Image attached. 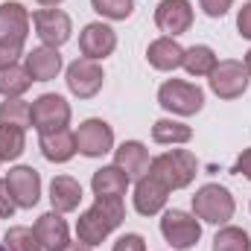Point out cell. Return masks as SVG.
I'll list each match as a JSON object with an SVG mask.
<instances>
[{"instance_id": "6da1fadb", "label": "cell", "mask_w": 251, "mask_h": 251, "mask_svg": "<svg viewBox=\"0 0 251 251\" xmlns=\"http://www.w3.org/2000/svg\"><path fill=\"white\" fill-rule=\"evenodd\" d=\"M123 216H126V210H123L120 199H97V204L79 216L76 234H79V240L85 246H97L123 222Z\"/></svg>"}, {"instance_id": "7a4b0ae2", "label": "cell", "mask_w": 251, "mask_h": 251, "mask_svg": "<svg viewBox=\"0 0 251 251\" xmlns=\"http://www.w3.org/2000/svg\"><path fill=\"white\" fill-rule=\"evenodd\" d=\"M149 176H155L167 190L187 187L190 181H193V176H196V158L190 155L187 149L164 152V155H158L149 164Z\"/></svg>"}, {"instance_id": "3957f363", "label": "cell", "mask_w": 251, "mask_h": 251, "mask_svg": "<svg viewBox=\"0 0 251 251\" xmlns=\"http://www.w3.org/2000/svg\"><path fill=\"white\" fill-rule=\"evenodd\" d=\"M193 210H196L199 219H204L210 225H222L234 216V199L219 184H204L193 196Z\"/></svg>"}, {"instance_id": "277c9868", "label": "cell", "mask_w": 251, "mask_h": 251, "mask_svg": "<svg viewBox=\"0 0 251 251\" xmlns=\"http://www.w3.org/2000/svg\"><path fill=\"white\" fill-rule=\"evenodd\" d=\"M158 102H161L167 111H176V114H196V111H201V105H204V94H201V88H196V85H190V82L173 79V82L161 85Z\"/></svg>"}, {"instance_id": "5b68a950", "label": "cell", "mask_w": 251, "mask_h": 251, "mask_svg": "<svg viewBox=\"0 0 251 251\" xmlns=\"http://www.w3.org/2000/svg\"><path fill=\"white\" fill-rule=\"evenodd\" d=\"M210 88L222 100H234L249 88V67L240 62H219L210 70Z\"/></svg>"}, {"instance_id": "8992f818", "label": "cell", "mask_w": 251, "mask_h": 251, "mask_svg": "<svg viewBox=\"0 0 251 251\" xmlns=\"http://www.w3.org/2000/svg\"><path fill=\"white\" fill-rule=\"evenodd\" d=\"M70 120V108L62 97L56 94H44L32 102V126L41 131V134H50V131H59L64 128Z\"/></svg>"}, {"instance_id": "52a82bcc", "label": "cell", "mask_w": 251, "mask_h": 251, "mask_svg": "<svg viewBox=\"0 0 251 251\" xmlns=\"http://www.w3.org/2000/svg\"><path fill=\"white\" fill-rule=\"evenodd\" d=\"M161 231H164L167 243H173V249H190L201 237L199 222L193 216H187L184 210H167L161 219Z\"/></svg>"}, {"instance_id": "ba28073f", "label": "cell", "mask_w": 251, "mask_h": 251, "mask_svg": "<svg viewBox=\"0 0 251 251\" xmlns=\"http://www.w3.org/2000/svg\"><path fill=\"white\" fill-rule=\"evenodd\" d=\"M111 143H114V131L102 120H85L76 128V149L82 155H88V158L105 155L111 149Z\"/></svg>"}, {"instance_id": "9c48e42d", "label": "cell", "mask_w": 251, "mask_h": 251, "mask_svg": "<svg viewBox=\"0 0 251 251\" xmlns=\"http://www.w3.org/2000/svg\"><path fill=\"white\" fill-rule=\"evenodd\" d=\"M102 70H100V64L94 62V59H76V62L67 67V85H70V91L76 94V97H82V100H88V97H94L100 88H102Z\"/></svg>"}, {"instance_id": "30bf717a", "label": "cell", "mask_w": 251, "mask_h": 251, "mask_svg": "<svg viewBox=\"0 0 251 251\" xmlns=\"http://www.w3.org/2000/svg\"><path fill=\"white\" fill-rule=\"evenodd\" d=\"M32 24H35V32L44 44L50 47H59L70 38V18L59 12V9H41L32 15Z\"/></svg>"}, {"instance_id": "8fae6325", "label": "cell", "mask_w": 251, "mask_h": 251, "mask_svg": "<svg viewBox=\"0 0 251 251\" xmlns=\"http://www.w3.org/2000/svg\"><path fill=\"white\" fill-rule=\"evenodd\" d=\"M6 184H9V193H12V199H15L18 207H32L38 201V196H41V178H38V173L32 167L12 170L9 178H6Z\"/></svg>"}, {"instance_id": "7c38bea8", "label": "cell", "mask_w": 251, "mask_h": 251, "mask_svg": "<svg viewBox=\"0 0 251 251\" xmlns=\"http://www.w3.org/2000/svg\"><path fill=\"white\" fill-rule=\"evenodd\" d=\"M155 24L167 35H181L193 24V9H190L187 0H164L155 12Z\"/></svg>"}, {"instance_id": "4fadbf2b", "label": "cell", "mask_w": 251, "mask_h": 251, "mask_svg": "<svg viewBox=\"0 0 251 251\" xmlns=\"http://www.w3.org/2000/svg\"><path fill=\"white\" fill-rule=\"evenodd\" d=\"M114 29H108L105 24H88L79 35V50L85 59H105L114 50Z\"/></svg>"}, {"instance_id": "5bb4252c", "label": "cell", "mask_w": 251, "mask_h": 251, "mask_svg": "<svg viewBox=\"0 0 251 251\" xmlns=\"http://www.w3.org/2000/svg\"><path fill=\"white\" fill-rule=\"evenodd\" d=\"M164 201H167V187L155 176H143L137 181V190H134V207H137V213L152 216V213H158L164 207Z\"/></svg>"}, {"instance_id": "9a60e30c", "label": "cell", "mask_w": 251, "mask_h": 251, "mask_svg": "<svg viewBox=\"0 0 251 251\" xmlns=\"http://www.w3.org/2000/svg\"><path fill=\"white\" fill-rule=\"evenodd\" d=\"M35 237L41 243V249L47 251H62L67 246V225L59 213H44L35 222Z\"/></svg>"}, {"instance_id": "2e32d148", "label": "cell", "mask_w": 251, "mask_h": 251, "mask_svg": "<svg viewBox=\"0 0 251 251\" xmlns=\"http://www.w3.org/2000/svg\"><path fill=\"white\" fill-rule=\"evenodd\" d=\"M117 164L114 167H120L126 176H128V181L131 178H143L146 173H149V152L143 149V143H137V140H128L123 143L120 149H117V158H114Z\"/></svg>"}, {"instance_id": "e0dca14e", "label": "cell", "mask_w": 251, "mask_h": 251, "mask_svg": "<svg viewBox=\"0 0 251 251\" xmlns=\"http://www.w3.org/2000/svg\"><path fill=\"white\" fill-rule=\"evenodd\" d=\"M62 67V56L56 53V47H38L26 56V70L32 76V82H50L56 79Z\"/></svg>"}, {"instance_id": "ac0fdd59", "label": "cell", "mask_w": 251, "mask_h": 251, "mask_svg": "<svg viewBox=\"0 0 251 251\" xmlns=\"http://www.w3.org/2000/svg\"><path fill=\"white\" fill-rule=\"evenodd\" d=\"M91 187L97 193V199H120L128 187V176L120 167H102V170L94 173Z\"/></svg>"}, {"instance_id": "d6986e66", "label": "cell", "mask_w": 251, "mask_h": 251, "mask_svg": "<svg viewBox=\"0 0 251 251\" xmlns=\"http://www.w3.org/2000/svg\"><path fill=\"white\" fill-rule=\"evenodd\" d=\"M41 152L47 161H70L73 152H76V134H70L67 128H59V131H50V134H41Z\"/></svg>"}, {"instance_id": "ffe728a7", "label": "cell", "mask_w": 251, "mask_h": 251, "mask_svg": "<svg viewBox=\"0 0 251 251\" xmlns=\"http://www.w3.org/2000/svg\"><path fill=\"white\" fill-rule=\"evenodd\" d=\"M79 199H82V187H79L76 178H70V176L53 178V184H50V201H53V207L59 213L76 210L79 207Z\"/></svg>"}, {"instance_id": "44dd1931", "label": "cell", "mask_w": 251, "mask_h": 251, "mask_svg": "<svg viewBox=\"0 0 251 251\" xmlns=\"http://www.w3.org/2000/svg\"><path fill=\"white\" fill-rule=\"evenodd\" d=\"M146 56H149V64L158 67V70H176L178 64L184 62V50H181L173 38H158V41H152L149 50H146Z\"/></svg>"}, {"instance_id": "7402d4cb", "label": "cell", "mask_w": 251, "mask_h": 251, "mask_svg": "<svg viewBox=\"0 0 251 251\" xmlns=\"http://www.w3.org/2000/svg\"><path fill=\"white\" fill-rule=\"evenodd\" d=\"M26 29H29V18H26L24 6L21 3H3L0 6V35L24 41Z\"/></svg>"}, {"instance_id": "603a6c76", "label": "cell", "mask_w": 251, "mask_h": 251, "mask_svg": "<svg viewBox=\"0 0 251 251\" xmlns=\"http://www.w3.org/2000/svg\"><path fill=\"white\" fill-rule=\"evenodd\" d=\"M32 76L26 67H18V64H9V67H0V94L3 97H18L29 88Z\"/></svg>"}, {"instance_id": "cb8c5ba5", "label": "cell", "mask_w": 251, "mask_h": 251, "mask_svg": "<svg viewBox=\"0 0 251 251\" xmlns=\"http://www.w3.org/2000/svg\"><path fill=\"white\" fill-rule=\"evenodd\" d=\"M184 67H187L190 76H210V70L216 67V53L210 50V47H204V44H196V47H190L184 50Z\"/></svg>"}, {"instance_id": "d4e9b609", "label": "cell", "mask_w": 251, "mask_h": 251, "mask_svg": "<svg viewBox=\"0 0 251 251\" xmlns=\"http://www.w3.org/2000/svg\"><path fill=\"white\" fill-rule=\"evenodd\" d=\"M29 123H32V105H26L24 100H6L0 105V126L26 128Z\"/></svg>"}, {"instance_id": "484cf974", "label": "cell", "mask_w": 251, "mask_h": 251, "mask_svg": "<svg viewBox=\"0 0 251 251\" xmlns=\"http://www.w3.org/2000/svg\"><path fill=\"white\" fill-rule=\"evenodd\" d=\"M213 251H251V240L240 228H222L213 237Z\"/></svg>"}, {"instance_id": "4316f807", "label": "cell", "mask_w": 251, "mask_h": 251, "mask_svg": "<svg viewBox=\"0 0 251 251\" xmlns=\"http://www.w3.org/2000/svg\"><path fill=\"white\" fill-rule=\"evenodd\" d=\"M152 137H155L158 143H187L190 137H193V131H190L184 123L158 120V123H155V128H152Z\"/></svg>"}, {"instance_id": "83f0119b", "label": "cell", "mask_w": 251, "mask_h": 251, "mask_svg": "<svg viewBox=\"0 0 251 251\" xmlns=\"http://www.w3.org/2000/svg\"><path fill=\"white\" fill-rule=\"evenodd\" d=\"M24 152V128L18 126H0V158L12 161Z\"/></svg>"}, {"instance_id": "f1b7e54d", "label": "cell", "mask_w": 251, "mask_h": 251, "mask_svg": "<svg viewBox=\"0 0 251 251\" xmlns=\"http://www.w3.org/2000/svg\"><path fill=\"white\" fill-rule=\"evenodd\" d=\"M3 246H6V251H41L35 231H29V228H9L3 237Z\"/></svg>"}, {"instance_id": "f546056e", "label": "cell", "mask_w": 251, "mask_h": 251, "mask_svg": "<svg viewBox=\"0 0 251 251\" xmlns=\"http://www.w3.org/2000/svg\"><path fill=\"white\" fill-rule=\"evenodd\" d=\"M94 3V9L100 12V15H105V18H114V21H123L131 15V0H91Z\"/></svg>"}, {"instance_id": "4dcf8cb0", "label": "cell", "mask_w": 251, "mask_h": 251, "mask_svg": "<svg viewBox=\"0 0 251 251\" xmlns=\"http://www.w3.org/2000/svg\"><path fill=\"white\" fill-rule=\"evenodd\" d=\"M21 47H24V41H15V38L0 35V67L15 64V59L21 56Z\"/></svg>"}, {"instance_id": "1f68e13d", "label": "cell", "mask_w": 251, "mask_h": 251, "mask_svg": "<svg viewBox=\"0 0 251 251\" xmlns=\"http://www.w3.org/2000/svg\"><path fill=\"white\" fill-rule=\"evenodd\" d=\"M15 199H12V193H9V184L6 181H0V219H12V213H15Z\"/></svg>"}, {"instance_id": "d6a6232c", "label": "cell", "mask_w": 251, "mask_h": 251, "mask_svg": "<svg viewBox=\"0 0 251 251\" xmlns=\"http://www.w3.org/2000/svg\"><path fill=\"white\" fill-rule=\"evenodd\" d=\"M114 251H146V243L137 234H126V237H120L114 243Z\"/></svg>"}, {"instance_id": "836d02e7", "label": "cell", "mask_w": 251, "mask_h": 251, "mask_svg": "<svg viewBox=\"0 0 251 251\" xmlns=\"http://www.w3.org/2000/svg\"><path fill=\"white\" fill-rule=\"evenodd\" d=\"M228 6H231V0H201V9H204L210 18H222V15L228 12Z\"/></svg>"}, {"instance_id": "e575fe53", "label": "cell", "mask_w": 251, "mask_h": 251, "mask_svg": "<svg viewBox=\"0 0 251 251\" xmlns=\"http://www.w3.org/2000/svg\"><path fill=\"white\" fill-rule=\"evenodd\" d=\"M237 26H240V35H243V38H251V3L243 6V12H240V18H237Z\"/></svg>"}, {"instance_id": "d590c367", "label": "cell", "mask_w": 251, "mask_h": 251, "mask_svg": "<svg viewBox=\"0 0 251 251\" xmlns=\"http://www.w3.org/2000/svg\"><path fill=\"white\" fill-rule=\"evenodd\" d=\"M234 173H240V176L251 178V149H246V152L237 158V164H234Z\"/></svg>"}, {"instance_id": "8d00e7d4", "label": "cell", "mask_w": 251, "mask_h": 251, "mask_svg": "<svg viewBox=\"0 0 251 251\" xmlns=\"http://www.w3.org/2000/svg\"><path fill=\"white\" fill-rule=\"evenodd\" d=\"M62 251H91V246H85V243L79 240V243H67Z\"/></svg>"}, {"instance_id": "74e56055", "label": "cell", "mask_w": 251, "mask_h": 251, "mask_svg": "<svg viewBox=\"0 0 251 251\" xmlns=\"http://www.w3.org/2000/svg\"><path fill=\"white\" fill-rule=\"evenodd\" d=\"M246 67H249V73H251V50H249V56H246Z\"/></svg>"}, {"instance_id": "f35d334b", "label": "cell", "mask_w": 251, "mask_h": 251, "mask_svg": "<svg viewBox=\"0 0 251 251\" xmlns=\"http://www.w3.org/2000/svg\"><path fill=\"white\" fill-rule=\"evenodd\" d=\"M38 3H59V0H38Z\"/></svg>"}, {"instance_id": "ab89813d", "label": "cell", "mask_w": 251, "mask_h": 251, "mask_svg": "<svg viewBox=\"0 0 251 251\" xmlns=\"http://www.w3.org/2000/svg\"><path fill=\"white\" fill-rule=\"evenodd\" d=\"M0 251H6V246H3V243H0Z\"/></svg>"}, {"instance_id": "60d3db41", "label": "cell", "mask_w": 251, "mask_h": 251, "mask_svg": "<svg viewBox=\"0 0 251 251\" xmlns=\"http://www.w3.org/2000/svg\"><path fill=\"white\" fill-rule=\"evenodd\" d=\"M0 161H3V158H0Z\"/></svg>"}]
</instances>
